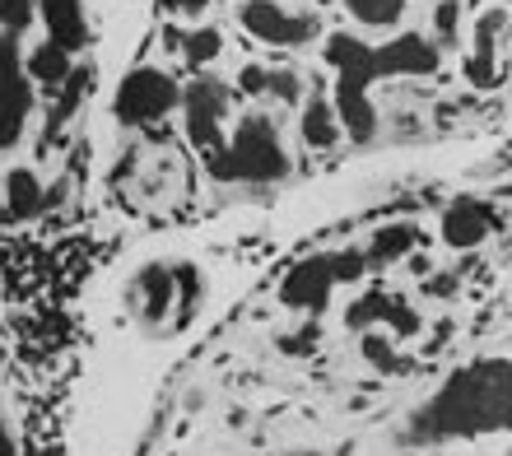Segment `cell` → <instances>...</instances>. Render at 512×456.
I'll return each mask as SVG.
<instances>
[{
	"label": "cell",
	"instance_id": "6da1fadb",
	"mask_svg": "<svg viewBox=\"0 0 512 456\" xmlns=\"http://www.w3.org/2000/svg\"><path fill=\"white\" fill-rule=\"evenodd\" d=\"M512 419V368L508 359L471 363L433 391L410 424V438L419 443H443V438H475V433L508 429Z\"/></svg>",
	"mask_w": 512,
	"mask_h": 456
},
{
	"label": "cell",
	"instance_id": "7a4b0ae2",
	"mask_svg": "<svg viewBox=\"0 0 512 456\" xmlns=\"http://www.w3.org/2000/svg\"><path fill=\"white\" fill-rule=\"evenodd\" d=\"M210 173L219 182H280L289 173V159L266 117H243L233 145H219L210 154Z\"/></svg>",
	"mask_w": 512,
	"mask_h": 456
},
{
	"label": "cell",
	"instance_id": "3957f363",
	"mask_svg": "<svg viewBox=\"0 0 512 456\" xmlns=\"http://www.w3.org/2000/svg\"><path fill=\"white\" fill-rule=\"evenodd\" d=\"M326 61L340 70L336 80V108H340V121L354 140H368L378 117H373V103H368V84L378 80L373 70V47H364L359 38L350 33H331L326 38Z\"/></svg>",
	"mask_w": 512,
	"mask_h": 456
},
{
	"label": "cell",
	"instance_id": "277c9868",
	"mask_svg": "<svg viewBox=\"0 0 512 456\" xmlns=\"http://www.w3.org/2000/svg\"><path fill=\"white\" fill-rule=\"evenodd\" d=\"M177 103H182L177 80L163 75V70H154V66L131 70L122 80V89H117V117H122L126 126H145V121L168 117Z\"/></svg>",
	"mask_w": 512,
	"mask_h": 456
},
{
	"label": "cell",
	"instance_id": "5b68a950",
	"mask_svg": "<svg viewBox=\"0 0 512 456\" xmlns=\"http://www.w3.org/2000/svg\"><path fill=\"white\" fill-rule=\"evenodd\" d=\"M28 108H33V84L19 61V42L14 33H0V149L19 145Z\"/></svg>",
	"mask_w": 512,
	"mask_h": 456
},
{
	"label": "cell",
	"instance_id": "8992f818",
	"mask_svg": "<svg viewBox=\"0 0 512 456\" xmlns=\"http://www.w3.org/2000/svg\"><path fill=\"white\" fill-rule=\"evenodd\" d=\"M187 135L191 145L205 149V154H215L224 145V135H219V121H224V108H229V89L219 80H191L187 89Z\"/></svg>",
	"mask_w": 512,
	"mask_h": 456
},
{
	"label": "cell",
	"instance_id": "52a82bcc",
	"mask_svg": "<svg viewBox=\"0 0 512 456\" xmlns=\"http://www.w3.org/2000/svg\"><path fill=\"white\" fill-rule=\"evenodd\" d=\"M243 28L261 42H275V47H298V42L317 38V19H312V14H284L280 5H270V0H247Z\"/></svg>",
	"mask_w": 512,
	"mask_h": 456
},
{
	"label": "cell",
	"instance_id": "ba28073f",
	"mask_svg": "<svg viewBox=\"0 0 512 456\" xmlns=\"http://www.w3.org/2000/svg\"><path fill=\"white\" fill-rule=\"evenodd\" d=\"M331 256H308V261H298L280 284V303L284 308H322L326 294H331Z\"/></svg>",
	"mask_w": 512,
	"mask_h": 456
},
{
	"label": "cell",
	"instance_id": "9c48e42d",
	"mask_svg": "<svg viewBox=\"0 0 512 456\" xmlns=\"http://www.w3.org/2000/svg\"><path fill=\"white\" fill-rule=\"evenodd\" d=\"M373 70L378 75H433L438 70V47L424 42L419 33H405V38L387 42L382 52H373Z\"/></svg>",
	"mask_w": 512,
	"mask_h": 456
},
{
	"label": "cell",
	"instance_id": "30bf717a",
	"mask_svg": "<svg viewBox=\"0 0 512 456\" xmlns=\"http://www.w3.org/2000/svg\"><path fill=\"white\" fill-rule=\"evenodd\" d=\"M494 224H499V215H494L489 205L457 201L443 219V238H447V247H475V242H485V233Z\"/></svg>",
	"mask_w": 512,
	"mask_h": 456
},
{
	"label": "cell",
	"instance_id": "8fae6325",
	"mask_svg": "<svg viewBox=\"0 0 512 456\" xmlns=\"http://www.w3.org/2000/svg\"><path fill=\"white\" fill-rule=\"evenodd\" d=\"M47 19V33H52L56 47H66V52H80L84 42H89V28H84V5L80 0H33Z\"/></svg>",
	"mask_w": 512,
	"mask_h": 456
},
{
	"label": "cell",
	"instance_id": "7c38bea8",
	"mask_svg": "<svg viewBox=\"0 0 512 456\" xmlns=\"http://www.w3.org/2000/svg\"><path fill=\"white\" fill-rule=\"evenodd\" d=\"M24 75L28 80H38L42 89H61L70 80V52L66 47H56V42H42L38 52L24 61Z\"/></svg>",
	"mask_w": 512,
	"mask_h": 456
},
{
	"label": "cell",
	"instance_id": "4fadbf2b",
	"mask_svg": "<svg viewBox=\"0 0 512 456\" xmlns=\"http://www.w3.org/2000/svg\"><path fill=\"white\" fill-rule=\"evenodd\" d=\"M303 140L317 149H331L340 140V121H336V112H331L326 98H312L308 112H303Z\"/></svg>",
	"mask_w": 512,
	"mask_h": 456
},
{
	"label": "cell",
	"instance_id": "5bb4252c",
	"mask_svg": "<svg viewBox=\"0 0 512 456\" xmlns=\"http://www.w3.org/2000/svg\"><path fill=\"white\" fill-rule=\"evenodd\" d=\"M415 242H419V228L415 224H387V228H378V238H373V261H396V256H405Z\"/></svg>",
	"mask_w": 512,
	"mask_h": 456
},
{
	"label": "cell",
	"instance_id": "9a60e30c",
	"mask_svg": "<svg viewBox=\"0 0 512 456\" xmlns=\"http://www.w3.org/2000/svg\"><path fill=\"white\" fill-rule=\"evenodd\" d=\"M5 191H10V215H33V210L42 205V187L28 168H14L10 182H5Z\"/></svg>",
	"mask_w": 512,
	"mask_h": 456
},
{
	"label": "cell",
	"instance_id": "2e32d148",
	"mask_svg": "<svg viewBox=\"0 0 512 456\" xmlns=\"http://www.w3.org/2000/svg\"><path fill=\"white\" fill-rule=\"evenodd\" d=\"M140 294L149 298V317H163L168 303H173V270L149 266L145 275H140Z\"/></svg>",
	"mask_w": 512,
	"mask_h": 456
},
{
	"label": "cell",
	"instance_id": "e0dca14e",
	"mask_svg": "<svg viewBox=\"0 0 512 456\" xmlns=\"http://www.w3.org/2000/svg\"><path fill=\"white\" fill-rule=\"evenodd\" d=\"M345 5H350V14L359 24H373V28L396 24L405 10V0H345Z\"/></svg>",
	"mask_w": 512,
	"mask_h": 456
},
{
	"label": "cell",
	"instance_id": "ac0fdd59",
	"mask_svg": "<svg viewBox=\"0 0 512 456\" xmlns=\"http://www.w3.org/2000/svg\"><path fill=\"white\" fill-rule=\"evenodd\" d=\"M182 42V52H187L191 66H205V61H215L219 47H224V38H219L215 28H196V33H187V38H177Z\"/></svg>",
	"mask_w": 512,
	"mask_h": 456
},
{
	"label": "cell",
	"instance_id": "d6986e66",
	"mask_svg": "<svg viewBox=\"0 0 512 456\" xmlns=\"http://www.w3.org/2000/svg\"><path fill=\"white\" fill-rule=\"evenodd\" d=\"M503 24H508V10H503V5H494V10L480 19V28H475V56L494 61V38L503 33Z\"/></svg>",
	"mask_w": 512,
	"mask_h": 456
},
{
	"label": "cell",
	"instance_id": "ffe728a7",
	"mask_svg": "<svg viewBox=\"0 0 512 456\" xmlns=\"http://www.w3.org/2000/svg\"><path fill=\"white\" fill-rule=\"evenodd\" d=\"M345 322L354 326V331H368L373 322H382V294H368V298H359L350 312H345Z\"/></svg>",
	"mask_w": 512,
	"mask_h": 456
},
{
	"label": "cell",
	"instance_id": "44dd1931",
	"mask_svg": "<svg viewBox=\"0 0 512 456\" xmlns=\"http://www.w3.org/2000/svg\"><path fill=\"white\" fill-rule=\"evenodd\" d=\"M382 317H387V322L396 326L401 336H415V331H419V317H415L410 308H405L401 298H382Z\"/></svg>",
	"mask_w": 512,
	"mask_h": 456
},
{
	"label": "cell",
	"instance_id": "7402d4cb",
	"mask_svg": "<svg viewBox=\"0 0 512 456\" xmlns=\"http://www.w3.org/2000/svg\"><path fill=\"white\" fill-rule=\"evenodd\" d=\"M364 354H368V363H373V368H382V373H396V368H401L396 349H391L382 336H364Z\"/></svg>",
	"mask_w": 512,
	"mask_h": 456
},
{
	"label": "cell",
	"instance_id": "603a6c76",
	"mask_svg": "<svg viewBox=\"0 0 512 456\" xmlns=\"http://www.w3.org/2000/svg\"><path fill=\"white\" fill-rule=\"evenodd\" d=\"M28 19H33V0H0V24H5V33L28 28Z\"/></svg>",
	"mask_w": 512,
	"mask_h": 456
},
{
	"label": "cell",
	"instance_id": "cb8c5ba5",
	"mask_svg": "<svg viewBox=\"0 0 512 456\" xmlns=\"http://www.w3.org/2000/svg\"><path fill=\"white\" fill-rule=\"evenodd\" d=\"M364 266H368L364 252H340V256H331V280H359Z\"/></svg>",
	"mask_w": 512,
	"mask_h": 456
},
{
	"label": "cell",
	"instance_id": "d4e9b609",
	"mask_svg": "<svg viewBox=\"0 0 512 456\" xmlns=\"http://www.w3.org/2000/svg\"><path fill=\"white\" fill-rule=\"evenodd\" d=\"M466 80H471L475 89H494V84H499V70H494V61H485V56H471Z\"/></svg>",
	"mask_w": 512,
	"mask_h": 456
},
{
	"label": "cell",
	"instance_id": "484cf974",
	"mask_svg": "<svg viewBox=\"0 0 512 456\" xmlns=\"http://www.w3.org/2000/svg\"><path fill=\"white\" fill-rule=\"evenodd\" d=\"M266 89H275L284 103H298V80L289 75V70H275V75H266Z\"/></svg>",
	"mask_w": 512,
	"mask_h": 456
},
{
	"label": "cell",
	"instance_id": "4316f807",
	"mask_svg": "<svg viewBox=\"0 0 512 456\" xmlns=\"http://www.w3.org/2000/svg\"><path fill=\"white\" fill-rule=\"evenodd\" d=\"M457 19H461L457 0H443V5H438V14H433V24H438V33H443V38H452V33H457Z\"/></svg>",
	"mask_w": 512,
	"mask_h": 456
},
{
	"label": "cell",
	"instance_id": "83f0119b",
	"mask_svg": "<svg viewBox=\"0 0 512 456\" xmlns=\"http://www.w3.org/2000/svg\"><path fill=\"white\" fill-rule=\"evenodd\" d=\"M173 280L182 284V303H196V294H201V280H196V270H191V266H177Z\"/></svg>",
	"mask_w": 512,
	"mask_h": 456
},
{
	"label": "cell",
	"instance_id": "f1b7e54d",
	"mask_svg": "<svg viewBox=\"0 0 512 456\" xmlns=\"http://www.w3.org/2000/svg\"><path fill=\"white\" fill-rule=\"evenodd\" d=\"M238 89H243V94H266V70L247 66L243 75H238Z\"/></svg>",
	"mask_w": 512,
	"mask_h": 456
},
{
	"label": "cell",
	"instance_id": "f546056e",
	"mask_svg": "<svg viewBox=\"0 0 512 456\" xmlns=\"http://www.w3.org/2000/svg\"><path fill=\"white\" fill-rule=\"evenodd\" d=\"M163 10H173V14H201L210 0H159Z\"/></svg>",
	"mask_w": 512,
	"mask_h": 456
},
{
	"label": "cell",
	"instance_id": "4dcf8cb0",
	"mask_svg": "<svg viewBox=\"0 0 512 456\" xmlns=\"http://www.w3.org/2000/svg\"><path fill=\"white\" fill-rule=\"evenodd\" d=\"M312 345H317V331H312V326H308V331H298V336L284 340V349H289V354H298V349H312Z\"/></svg>",
	"mask_w": 512,
	"mask_h": 456
},
{
	"label": "cell",
	"instance_id": "1f68e13d",
	"mask_svg": "<svg viewBox=\"0 0 512 456\" xmlns=\"http://www.w3.org/2000/svg\"><path fill=\"white\" fill-rule=\"evenodd\" d=\"M429 289H433V294H447V289H457V280H452V275H443V280H433Z\"/></svg>",
	"mask_w": 512,
	"mask_h": 456
},
{
	"label": "cell",
	"instance_id": "d6a6232c",
	"mask_svg": "<svg viewBox=\"0 0 512 456\" xmlns=\"http://www.w3.org/2000/svg\"><path fill=\"white\" fill-rule=\"evenodd\" d=\"M0 456H14V447H10V433H5V424H0Z\"/></svg>",
	"mask_w": 512,
	"mask_h": 456
},
{
	"label": "cell",
	"instance_id": "836d02e7",
	"mask_svg": "<svg viewBox=\"0 0 512 456\" xmlns=\"http://www.w3.org/2000/svg\"><path fill=\"white\" fill-rule=\"evenodd\" d=\"M303 456H312V452H303Z\"/></svg>",
	"mask_w": 512,
	"mask_h": 456
}]
</instances>
